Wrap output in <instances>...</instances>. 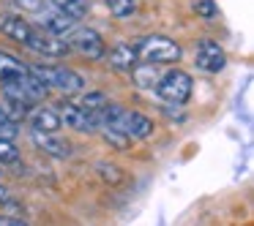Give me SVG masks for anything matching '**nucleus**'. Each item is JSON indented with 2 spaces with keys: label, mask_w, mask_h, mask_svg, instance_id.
I'll return each mask as SVG.
<instances>
[{
  "label": "nucleus",
  "mask_w": 254,
  "mask_h": 226,
  "mask_svg": "<svg viewBox=\"0 0 254 226\" xmlns=\"http://www.w3.org/2000/svg\"><path fill=\"white\" fill-rule=\"evenodd\" d=\"M28 71L33 74L47 90L52 88V90H61V93H66V95L82 93L85 90V77L79 71H74V68H68V66H50V63H44V66H28Z\"/></svg>",
  "instance_id": "obj_1"
},
{
  "label": "nucleus",
  "mask_w": 254,
  "mask_h": 226,
  "mask_svg": "<svg viewBox=\"0 0 254 226\" xmlns=\"http://www.w3.org/2000/svg\"><path fill=\"white\" fill-rule=\"evenodd\" d=\"M139 63H148V66H159V63H175L181 60V46L175 44L167 36H142V39L134 44Z\"/></svg>",
  "instance_id": "obj_2"
},
{
  "label": "nucleus",
  "mask_w": 254,
  "mask_h": 226,
  "mask_svg": "<svg viewBox=\"0 0 254 226\" xmlns=\"http://www.w3.org/2000/svg\"><path fill=\"white\" fill-rule=\"evenodd\" d=\"M191 90H194V82L186 71L181 68H170L167 74H161L159 85H156V93L167 101V104H175V106H183L189 98H191Z\"/></svg>",
  "instance_id": "obj_3"
},
{
  "label": "nucleus",
  "mask_w": 254,
  "mask_h": 226,
  "mask_svg": "<svg viewBox=\"0 0 254 226\" xmlns=\"http://www.w3.org/2000/svg\"><path fill=\"white\" fill-rule=\"evenodd\" d=\"M66 44H68V49H77L79 55L88 57V60H101L104 52H107L104 39H101L96 30H90V28H77L66 39Z\"/></svg>",
  "instance_id": "obj_4"
},
{
  "label": "nucleus",
  "mask_w": 254,
  "mask_h": 226,
  "mask_svg": "<svg viewBox=\"0 0 254 226\" xmlns=\"http://www.w3.org/2000/svg\"><path fill=\"white\" fill-rule=\"evenodd\" d=\"M194 66L205 74H219L221 68L227 66V55L219 46V41L213 39H202L194 49Z\"/></svg>",
  "instance_id": "obj_5"
},
{
  "label": "nucleus",
  "mask_w": 254,
  "mask_h": 226,
  "mask_svg": "<svg viewBox=\"0 0 254 226\" xmlns=\"http://www.w3.org/2000/svg\"><path fill=\"white\" fill-rule=\"evenodd\" d=\"M25 46H28L30 52H36V55H41V57H63V55H68L66 41L44 33V30L36 28V25H33V33H30L28 41H25Z\"/></svg>",
  "instance_id": "obj_6"
},
{
  "label": "nucleus",
  "mask_w": 254,
  "mask_h": 226,
  "mask_svg": "<svg viewBox=\"0 0 254 226\" xmlns=\"http://www.w3.org/2000/svg\"><path fill=\"white\" fill-rule=\"evenodd\" d=\"M55 112H58V117H61V126H68L79 134H96L99 131L96 115L85 112L82 106H77V104H61V109H55Z\"/></svg>",
  "instance_id": "obj_7"
},
{
  "label": "nucleus",
  "mask_w": 254,
  "mask_h": 226,
  "mask_svg": "<svg viewBox=\"0 0 254 226\" xmlns=\"http://www.w3.org/2000/svg\"><path fill=\"white\" fill-rule=\"evenodd\" d=\"M39 28L44 30V33L55 36V39H63V41H66L68 36L77 30V19H71V17H66V14L55 11L52 6H47L44 11L39 14Z\"/></svg>",
  "instance_id": "obj_8"
},
{
  "label": "nucleus",
  "mask_w": 254,
  "mask_h": 226,
  "mask_svg": "<svg viewBox=\"0 0 254 226\" xmlns=\"http://www.w3.org/2000/svg\"><path fill=\"white\" fill-rule=\"evenodd\" d=\"M30 139H33V144L41 150V153L52 155V158H71L74 155L71 142L61 139L58 134H36V131H30Z\"/></svg>",
  "instance_id": "obj_9"
},
{
  "label": "nucleus",
  "mask_w": 254,
  "mask_h": 226,
  "mask_svg": "<svg viewBox=\"0 0 254 226\" xmlns=\"http://www.w3.org/2000/svg\"><path fill=\"white\" fill-rule=\"evenodd\" d=\"M25 120H28L30 131H36V134H58L61 131V117H58V112L47 109V106H36V109H30Z\"/></svg>",
  "instance_id": "obj_10"
},
{
  "label": "nucleus",
  "mask_w": 254,
  "mask_h": 226,
  "mask_svg": "<svg viewBox=\"0 0 254 226\" xmlns=\"http://www.w3.org/2000/svg\"><path fill=\"white\" fill-rule=\"evenodd\" d=\"M0 33L6 36V39H11V41L25 44L28 36L33 33V25H30L25 17H19V14H0Z\"/></svg>",
  "instance_id": "obj_11"
},
{
  "label": "nucleus",
  "mask_w": 254,
  "mask_h": 226,
  "mask_svg": "<svg viewBox=\"0 0 254 226\" xmlns=\"http://www.w3.org/2000/svg\"><path fill=\"white\" fill-rule=\"evenodd\" d=\"M107 63H110L115 71H131L134 66H137V52H134L131 44H115L110 46V52H104Z\"/></svg>",
  "instance_id": "obj_12"
},
{
  "label": "nucleus",
  "mask_w": 254,
  "mask_h": 226,
  "mask_svg": "<svg viewBox=\"0 0 254 226\" xmlns=\"http://www.w3.org/2000/svg\"><path fill=\"white\" fill-rule=\"evenodd\" d=\"M25 74H28V66H25L17 55L0 49V88L14 82V79H19V77H25Z\"/></svg>",
  "instance_id": "obj_13"
},
{
  "label": "nucleus",
  "mask_w": 254,
  "mask_h": 226,
  "mask_svg": "<svg viewBox=\"0 0 254 226\" xmlns=\"http://www.w3.org/2000/svg\"><path fill=\"white\" fill-rule=\"evenodd\" d=\"M131 79H134V85H137V88L153 90L156 85H159L161 74H159V68H156V66H148V63H137V66L131 68Z\"/></svg>",
  "instance_id": "obj_14"
},
{
  "label": "nucleus",
  "mask_w": 254,
  "mask_h": 226,
  "mask_svg": "<svg viewBox=\"0 0 254 226\" xmlns=\"http://www.w3.org/2000/svg\"><path fill=\"white\" fill-rule=\"evenodd\" d=\"M50 6L55 8V11L66 14V17L77 19V22L90 11V3H88V0H50Z\"/></svg>",
  "instance_id": "obj_15"
},
{
  "label": "nucleus",
  "mask_w": 254,
  "mask_h": 226,
  "mask_svg": "<svg viewBox=\"0 0 254 226\" xmlns=\"http://www.w3.org/2000/svg\"><path fill=\"white\" fill-rule=\"evenodd\" d=\"M96 175H99L107 185H121V182L126 180L123 169L118 164H112V161H99V164H96Z\"/></svg>",
  "instance_id": "obj_16"
},
{
  "label": "nucleus",
  "mask_w": 254,
  "mask_h": 226,
  "mask_svg": "<svg viewBox=\"0 0 254 226\" xmlns=\"http://www.w3.org/2000/svg\"><path fill=\"white\" fill-rule=\"evenodd\" d=\"M110 104V98H107V93H101V90H90V93H85V98L79 101L77 106H82L85 112H90V115H99L104 106Z\"/></svg>",
  "instance_id": "obj_17"
},
{
  "label": "nucleus",
  "mask_w": 254,
  "mask_h": 226,
  "mask_svg": "<svg viewBox=\"0 0 254 226\" xmlns=\"http://www.w3.org/2000/svg\"><path fill=\"white\" fill-rule=\"evenodd\" d=\"M0 112H3L11 123H22L25 117H28L30 106H22V104H17V101H11V98H0Z\"/></svg>",
  "instance_id": "obj_18"
},
{
  "label": "nucleus",
  "mask_w": 254,
  "mask_h": 226,
  "mask_svg": "<svg viewBox=\"0 0 254 226\" xmlns=\"http://www.w3.org/2000/svg\"><path fill=\"white\" fill-rule=\"evenodd\" d=\"M104 3H107V8H110V14L118 19H128L134 14V8H137L134 0H104Z\"/></svg>",
  "instance_id": "obj_19"
},
{
  "label": "nucleus",
  "mask_w": 254,
  "mask_h": 226,
  "mask_svg": "<svg viewBox=\"0 0 254 226\" xmlns=\"http://www.w3.org/2000/svg\"><path fill=\"white\" fill-rule=\"evenodd\" d=\"M99 134L104 136V142L112 144L115 150H128V144H131V139L123 136L121 131H112V128H99Z\"/></svg>",
  "instance_id": "obj_20"
},
{
  "label": "nucleus",
  "mask_w": 254,
  "mask_h": 226,
  "mask_svg": "<svg viewBox=\"0 0 254 226\" xmlns=\"http://www.w3.org/2000/svg\"><path fill=\"white\" fill-rule=\"evenodd\" d=\"M194 14L202 19H216L219 17V6L213 0H194Z\"/></svg>",
  "instance_id": "obj_21"
},
{
  "label": "nucleus",
  "mask_w": 254,
  "mask_h": 226,
  "mask_svg": "<svg viewBox=\"0 0 254 226\" xmlns=\"http://www.w3.org/2000/svg\"><path fill=\"white\" fill-rule=\"evenodd\" d=\"M11 3L25 14H41L47 6H50V0H11Z\"/></svg>",
  "instance_id": "obj_22"
},
{
  "label": "nucleus",
  "mask_w": 254,
  "mask_h": 226,
  "mask_svg": "<svg viewBox=\"0 0 254 226\" xmlns=\"http://www.w3.org/2000/svg\"><path fill=\"white\" fill-rule=\"evenodd\" d=\"M19 136V126L17 123H11L3 112H0V139H6V142H14V139Z\"/></svg>",
  "instance_id": "obj_23"
},
{
  "label": "nucleus",
  "mask_w": 254,
  "mask_h": 226,
  "mask_svg": "<svg viewBox=\"0 0 254 226\" xmlns=\"http://www.w3.org/2000/svg\"><path fill=\"white\" fill-rule=\"evenodd\" d=\"M0 226H28L22 218H11V215H0Z\"/></svg>",
  "instance_id": "obj_24"
},
{
  "label": "nucleus",
  "mask_w": 254,
  "mask_h": 226,
  "mask_svg": "<svg viewBox=\"0 0 254 226\" xmlns=\"http://www.w3.org/2000/svg\"><path fill=\"white\" fill-rule=\"evenodd\" d=\"M6 202H8V188L0 185V204H6Z\"/></svg>",
  "instance_id": "obj_25"
}]
</instances>
